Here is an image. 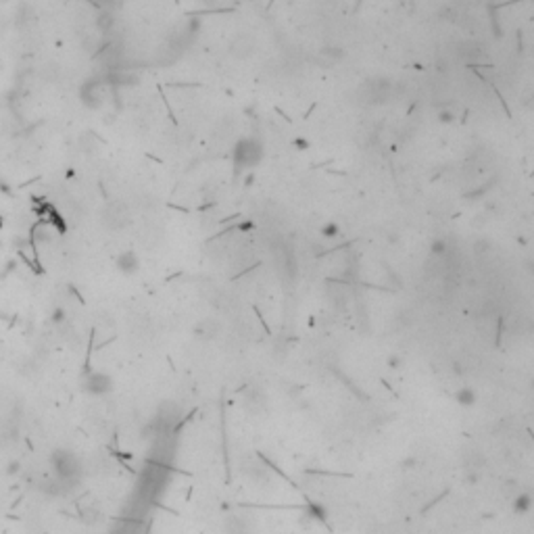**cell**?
<instances>
[{
	"label": "cell",
	"mask_w": 534,
	"mask_h": 534,
	"mask_svg": "<svg viewBox=\"0 0 534 534\" xmlns=\"http://www.w3.org/2000/svg\"><path fill=\"white\" fill-rule=\"evenodd\" d=\"M50 463H52V472H54V478L63 482V486L67 488V484L71 486H78L80 482V461L78 457L69 451H63V449H57L50 457Z\"/></svg>",
	"instance_id": "obj_1"
},
{
	"label": "cell",
	"mask_w": 534,
	"mask_h": 534,
	"mask_svg": "<svg viewBox=\"0 0 534 534\" xmlns=\"http://www.w3.org/2000/svg\"><path fill=\"white\" fill-rule=\"evenodd\" d=\"M113 378L105 372H88L82 378V390L90 397H107L108 392H113Z\"/></svg>",
	"instance_id": "obj_2"
},
{
	"label": "cell",
	"mask_w": 534,
	"mask_h": 534,
	"mask_svg": "<svg viewBox=\"0 0 534 534\" xmlns=\"http://www.w3.org/2000/svg\"><path fill=\"white\" fill-rule=\"evenodd\" d=\"M115 265L117 269L121 271L125 276H134L136 271L140 269V259L134 250H123V253H119L117 259H115Z\"/></svg>",
	"instance_id": "obj_3"
},
{
	"label": "cell",
	"mask_w": 534,
	"mask_h": 534,
	"mask_svg": "<svg viewBox=\"0 0 534 534\" xmlns=\"http://www.w3.org/2000/svg\"><path fill=\"white\" fill-rule=\"evenodd\" d=\"M530 509H532V495L526 493V490H522V493H518L511 499V511L516 516H526L530 514Z\"/></svg>",
	"instance_id": "obj_4"
},
{
	"label": "cell",
	"mask_w": 534,
	"mask_h": 534,
	"mask_svg": "<svg viewBox=\"0 0 534 534\" xmlns=\"http://www.w3.org/2000/svg\"><path fill=\"white\" fill-rule=\"evenodd\" d=\"M453 399H455L457 405H461V407H474L476 403H478V392H476V388L465 384L459 390H455Z\"/></svg>",
	"instance_id": "obj_5"
},
{
	"label": "cell",
	"mask_w": 534,
	"mask_h": 534,
	"mask_svg": "<svg viewBox=\"0 0 534 534\" xmlns=\"http://www.w3.org/2000/svg\"><path fill=\"white\" fill-rule=\"evenodd\" d=\"M307 518L325 524V522H328V509H325L321 503H318V501H309L307 503Z\"/></svg>",
	"instance_id": "obj_6"
},
{
	"label": "cell",
	"mask_w": 534,
	"mask_h": 534,
	"mask_svg": "<svg viewBox=\"0 0 534 534\" xmlns=\"http://www.w3.org/2000/svg\"><path fill=\"white\" fill-rule=\"evenodd\" d=\"M50 321L54 325H65L67 323V311H65L63 307H52L50 311Z\"/></svg>",
	"instance_id": "obj_7"
},
{
	"label": "cell",
	"mask_w": 534,
	"mask_h": 534,
	"mask_svg": "<svg viewBox=\"0 0 534 534\" xmlns=\"http://www.w3.org/2000/svg\"><path fill=\"white\" fill-rule=\"evenodd\" d=\"M388 367L390 369H401L403 367V363H405V359H403V355H399V353H392L390 357H388Z\"/></svg>",
	"instance_id": "obj_8"
},
{
	"label": "cell",
	"mask_w": 534,
	"mask_h": 534,
	"mask_svg": "<svg viewBox=\"0 0 534 534\" xmlns=\"http://www.w3.org/2000/svg\"><path fill=\"white\" fill-rule=\"evenodd\" d=\"M432 250H434L436 255H440V253H444V250H446V244H444V242H436V244L432 246Z\"/></svg>",
	"instance_id": "obj_9"
},
{
	"label": "cell",
	"mask_w": 534,
	"mask_h": 534,
	"mask_svg": "<svg viewBox=\"0 0 534 534\" xmlns=\"http://www.w3.org/2000/svg\"><path fill=\"white\" fill-rule=\"evenodd\" d=\"M15 472H19V463H10V467H8V474H15Z\"/></svg>",
	"instance_id": "obj_10"
},
{
	"label": "cell",
	"mask_w": 534,
	"mask_h": 534,
	"mask_svg": "<svg viewBox=\"0 0 534 534\" xmlns=\"http://www.w3.org/2000/svg\"><path fill=\"white\" fill-rule=\"evenodd\" d=\"M532 388H534V380H532Z\"/></svg>",
	"instance_id": "obj_11"
}]
</instances>
